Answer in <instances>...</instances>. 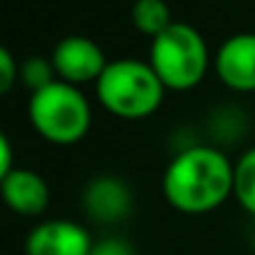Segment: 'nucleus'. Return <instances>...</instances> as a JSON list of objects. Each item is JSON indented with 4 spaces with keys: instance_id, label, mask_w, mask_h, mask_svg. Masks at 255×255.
Masks as SVG:
<instances>
[{
    "instance_id": "f257e3e1",
    "label": "nucleus",
    "mask_w": 255,
    "mask_h": 255,
    "mask_svg": "<svg viewBox=\"0 0 255 255\" xmlns=\"http://www.w3.org/2000/svg\"><path fill=\"white\" fill-rule=\"evenodd\" d=\"M235 163L213 145H190L180 150L163 173L165 200L185 215H205L233 198Z\"/></svg>"
},
{
    "instance_id": "f03ea898",
    "label": "nucleus",
    "mask_w": 255,
    "mask_h": 255,
    "mask_svg": "<svg viewBox=\"0 0 255 255\" xmlns=\"http://www.w3.org/2000/svg\"><path fill=\"white\" fill-rule=\"evenodd\" d=\"M100 105L120 120H145L165 100V85L148 60H110L95 83Z\"/></svg>"
},
{
    "instance_id": "7ed1b4c3",
    "label": "nucleus",
    "mask_w": 255,
    "mask_h": 255,
    "mask_svg": "<svg viewBox=\"0 0 255 255\" xmlns=\"http://www.w3.org/2000/svg\"><path fill=\"white\" fill-rule=\"evenodd\" d=\"M28 120L43 140L68 148V145H78L88 135L93 123V110L78 85L55 80L53 85L30 93Z\"/></svg>"
},
{
    "instance_id": "20e7f679",
    "label": "nucleus",
    "mask_w": 255,
    "mask_h": 255,
    "mask_svg": "<svg viewBox=\"0 0 255 255\" xmlns=\"http://www.w3.org/2000/svg\"><path fill=\"white\" fill-rule=\"evenodd\" d=\"M150 68L165 90H193L203 83L210 68V50L205 38L188 23H173L165 33L150 40Z\"/></svg>"
},
{
    "instance_id": "39448f33",
    "label": "nucleus",
    "mask_w": 255,
    "mask_h": 255,
    "mask_svg": "<svg viewBox=\"0 0 255 255\" xmlns=\"http://www.w3.org/2000/svg\"><path fill=\"white\" fill-rule=\"evenodd\" d=\"M58 80L70 83V85H85V83H98V78L103 75V70L108 68V58L103 53V48L85 38V35H68L63 38L50 55Z\"/></svg>"
},
{
    "instance_id": "423d86ee",
    "label": "nucleus",
    "mask_w": 255,
    "mask_h": 255,
    "mask_svg": "<svg viewBox=\"0 0 255 255\" xmlns=\"http://www.w3.org/2000/svg\"><path fill=\"white\" fill-rule=\"evenodd\" d=\"M95 240L88 228L65 220H40L25 238V255H93Z\"/></svg>"
},
{
    "instance_id": "0eeeda50",
    "label": "nucleus",
    "mask_w": 255,
    "mask_h": 255,
    "mask_svg": "<svg viewBox=\"0 0 255 255\" xmlns=\"http://www.w3.org/2000/svg\"><path fill=\"white\" fill-rule=\"evenodd\" d=\"M83 210L100 225H115L133 210V193L118 175H98L83 190Z\"/></svg>"
},
{
    "instance_id": "6e6552de",
    "label": "nucleus",
    "mask_w": 255,
    "mask_h": 255,
    "mask_svg": "<svg viewBox=\"0 0 255 255\" xmlns=\"http://www.w3.org/2000/svg\"><path fill=\"white\" fill-rule=\"evenodd\" d=\"M213 68L223 85L235 93L255 90V33L230 35L215 53Z\"/></svg>"
},
{
    "instance_id": "1a4fd4ad",
    "label": "nucleus",
    "mask_w": 255,
    "mask_h": 255,
    "mask_svg": "<svg viewBox=\"0 0 255 255\" xmlns=\"http://www.w3.org/2000/svg\"><path fill=\"white\" fill-rule=\"evenodd\" d=\"M0 190L5 205L23 218H38L50 205V188L45 178L30 168H15L0 178Z\"/></svg>"
},
{
    "instance_id": "9d476101",
    "label": "nucleus",
    "mask_w": 255,
    "mask_h": 255,
    "mask_svg": "<svg viewBox=\"0 0 255 255\" xmlns=\"http://www.w3.org/2000/svg\"><path fill=\"white\" fill-rule=\"evenodd\" d=\"M130 20H133V28L148 35L150 40L165 33L175 23L165 0H135L130 8Z\"/></svg>"
},
{
    "instance_id": "9b49d317",
    "label": "nucleus",
    "mask_w": 255,
    "mask_h": 255,
    "mask_svg": "<svg viewBox=\"0 0 255 255\" xmlns=\"http://www.w3.org/2000/svg\"><path fill=\"white\" fill-rule=\"evenodd\" d=\"M233 198L238 205L255 218V145L248 148L235 160V183H233Z\"/></svg>"
},
{
    "instance_id": "f8f14e48",
    "label": "nucleus",
    "mask_w": 255,
    "mask_h": 255,
    "mask_svg": "<svg viewBox=\"0 0 255 255\" xmlns=\"http://www.w3.org/2000/svg\"><path fill=\"white\" fill-rule=\"evenodd\" d=\"M55 80H58V73H55V65L50 58L33 55V58H25L20 63V83L30 93H38V90L53 85Z\"/></svg>"
},
{
    "instance_id": "ddd939ff",
    "label": "nucleus",
    "mask_w": 255,
    "mask_h": 255,
    "mask_svg": "<svg viewBox=\"0 0 255 255\" xmlns=\"http://www.w3.org/2000/svg\"><path fill=\"white\" fill-rule=\"evenodd\" d=\"M15 80H20V63L13 58L8 48H0V90L10 93Z\"/></svg>"
},
{
    "instance_id": "4468645a",
    "label": "nucleus",
    "mask_w": 255,
    "mask_h": 255,
    "mask_svg": "<svg viewBox=\"0 0 255 255\" xmlns=\"http://www.w3.org/2000/svg\"><path fill=\"white\" fill-rule=\"evenodd\" d=\"M93 255H135V250L120 238H105L93 245Z\"/></svg>"
},
{
    "instance_id": "2eb2a0df",
    "label": "nucleus",
    "mask_w": 255,
    "mask_h": 255,
    "mask_svg": "<svg viewBox=\"0 0 255 255\" xmlns=\"http://www.w3.org/2000/svg\"><path fill=\"white\" fill-rule=\"evenodd\" d=\"M18 165L13 163V145L8 135H0V178H5L8 173H13Z\"/></svg>"
}]
</instances>
